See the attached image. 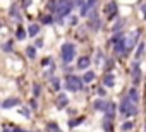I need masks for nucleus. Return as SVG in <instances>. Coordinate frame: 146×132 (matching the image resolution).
Returning <instances> with one entry per match:
<instances>
[{
  "instance_id": "obj_45",
  "label": "nucleus",
  "mask_w": 146,
  "mask_h": 132,
  "mask_svg": "<svg viewBox=\"0 0 146 132\" xmlns=\"http://www.w3.org/2000/svg\"><path fill=\"white\" fill-rule=\"evenodd\" d=\"M144 132H146V130H144Z\"/></svg>"
},
{
  "instance_id": "obj_24",
  "label": "nucleus",
  "mask_w": 146,
  "mask_h": 132,
  "mask_svg": "<svg viewBox=\"0 0 146 132\" xmlns=\"http://www.w3.org/2000/svg\"><path fill=\"white\" fill-rule=\"evenodd\" d=\"M48 9H50V12H57V0H50L48 2Z\"/></svg>"
},
{
  "instance_id": "obj_7",
  "label": "nucleus",
  "mask_w": 146,
  "mask_h": 132,
  "mask_svg": "<svg viewBox=\"0 0 146 132\" xmlns=\"http://www.w3.org/2000/svg\"><path fill=\"white\" fill-rule=\"evenodd\" d=\"M105 14L108 16V19H113L117 16V4L115 2H108L105 5Z\"/></svg>"
},
{
  "instance_id": "obj_44",
  "label": "nucleus",
  "mask_w": 146,
  "mask_h": 132,
  "mask_svg": "<svg viewBox=\"0 0 146 132\" xmlns=\"http://www.w3.org/2000/svg\"><path fill=\"white\" fill-rule=\"evenodd\" d=\"M0 28H2V22H0Z\"/></svg>"
},
{
  "instance_id": "obj_38",
  "label": "nucleus",
  "mask_w": 146,
  "mask_h": 132,
  "mask_svg": "<svg viewBox=\"0 0 146 132\" xmlns=\"http://www.w3.org/2000/svg\"><path fill=\"white\" fill-rule=\"evenodd\" d=\"M43 46V41L41 40H36V48H41Z\"/></svg>"
},
{
  "instance_id": "obj_16",
  "label": "nucleus",
  "mask_w": 146,
  "mask_h": 132,
  "mask_svg": "<svg viewBox=\"0 0 146 132\" xmlns=\"http://www.w3.org/2000/svg\"><path fill=\"white\" fill-rule=\"evenodd\" d=\"M127 98H129L131 101H134V103H136V101L139 100V93H137L134 88H131V89H129V96H127Z\"/></svg>"
},
{
  "instance_id": "obj_35",
  "label": "nucleus",
  "mask_w": 146,
  "mask_h": 132,
  "mask_svg": "<svg viewBox=\"0 0 146 132\" xmlns=\"http://www.w3.org/2000/svg\"><path fill=\"white\" fill-rule=\"evenodd\" d=\"M4 50H5V51H11V50H12V43H11V41L5 43V45H4Z\"/></svg>"
},
{
  "instance_id": "obj_42",
  "label": "nucleus",
  "mask_w": 146,
  "mask_h": 132,
  "mask_svg": "<svg viewBox=\"0 0 146 132\" xmlns=\"http://www.w3.org/2000/svg\"><path fill=\"white\" fill-rule=\"evenodd\" d=\"M143 12H144V17H146V7H143Z\"/></svg>"
},
{
  "instance_id": "obj_43",
  "label": "nucleus",
  "mask_w": 146,
  "mask_h": 132,
  "mask_svg": "<svg viewBox=\"0 0 146 132\" xmlns=\"http://www.w3.org/2000/svg\"><path fill=\"white\" fill-rule=\"evenodd\" d=\"M4 132H12V130H9V129H4Z\"/></svg>"
},
{
  "instance_id": "obj_22",
  "label": "nucleus",
  "mask_w": 146,
  "mask_h": 132,
  "mask_svg": "<svg viewBox=\"0 0 146 132\" xmlns=\"http://www.w3.org/2000/svg\"><path fill=\"white\" fill-rule=\"evenodd\" d=\"M143 53H144V43H139V46H137V51H136V58L139 60V58L143 57Z\"/></svg>"
},
{
  "instance_id": "obj_41",
  "label": "nucleus",
  "mask_w": 146,
  "mask_h": 132,
  "mask_svg": "<svg viewBox=\"0 0 146 132\" xmlns=\"http://www.w3.org/2000/svg\"><path fill=\"white\" fill-rule=\"evenodd\" d=\"M41 63H43V65H46V63H52V62H50V58H43V62H41Z\"/></svg>"
},
{
  "instance_id": "obj_17",
  "label": "nucleus",
  "mask_w": 146,
  "mask_h": 132,
  "mask_svg": "<svg viewBox=\"0 0 146 132\" xmlns=\"http://www.w3.org/2000/svg\"><path fill=\"white\" fill-rule=\"evenodd\" d=\"M46 132H62V130L58 129V125L55 122H48L46 123Z\"/></svg>"
},
{
  "instance_id": "obj_26",
  "label": "nucleus",
  "mask_w": 146,
  "mask_h": 132,
  "mask_svg": "<svg viewBox=\"0 0 146 132\" xmlns=\"http://www.w3.org/2000/svg\"><path fill=\"white\" fill-rule=\"evenodd\" d=\"M131 129H134V123L132 122H125V123H122V130H131Z\"/></svg>"
},
{
  "instance_id": "obj_12",
  "label": "nucleus",
  "mask_w": 146,
  "mask_h": 132,
  "mask_svg": "<svg viewBox=\"0 0 146 132\" xmlns=\"http://www.w3.org/2000/svg\"><path fill=\"white\" fill-rule=\"evenodd\" d=\"M93 108L98 110V112H105V108H107L105 100H95V101H93Z\"/></svg>"
},
{
  "instance_id": "obj_28",
  "label": "nucleus",
  "mask_w": 146,
  "mask_h": 132,
  "mask_svg": "<svg viewBox=\"0 0 146 132\" xmlns=\"http://www.w3.org/2000/svg\"><path fill=\"white\" fill-rule=\"evenodd\" d=\"M120 40H124V33H119V34H115V36L112 38V43H117V41H120Z\"/></svg>"
},
{
  "instance_id": "obj_40",
  "label": "nucleus",
  "mask_w": 146,
  "mask_h": 132,
  "mask_svg": "<svg viewBox=\"0 0 146 132\" xmlns=\"http://www.w3.org/2000/svg\"><path fill=\"white\" fill-rule=\"evenodd\" d=\"M70 24H72V26L78 24V19H76V17H70Z\"/></svg>"
},
{
  "instance_id": "obj_31",
  "label": "nucleus",
  "mask_w": 146,
  "mask_h": 132,
  "mask_svg": "<svg viewBox=\"0 0 146 132\" xmlns=\"http://www.w3.org/2000/svg\"><path fill=\"white\" fill-rule=\"evenodd\" d=\"M72 4H74L76 7H81V9H83V7H84V0H74Z\"/></svg>"
},
{
  "instance_id": "obj_6",
  "label": "nucleus",
  "mask_w": 146,
  "mask_h": 132,
  "mask_svg": "<svg viewBox=\"0 0 146 132\" xmlns=\"http://www.w3.org/2000/svg\"><path fill=\"white\" fill-rule=\"evenodd\" d=\"M88 28H91L93 31H98L100 28H102V21L98 19V16H96V12L93 11L91 12V16H90V22H88Z\"/></svg>"
},
{
  "instance_id": "obj_8",
  "label": "nucleus",
  "mask_w": 146,
  "mask_h": 132,
  "mask_svg": "<svg viewBox=\"0 0 146 132\" xmlns=\"http://www.w3.org/2000/svg\"><path fill=\"white\" fill-rule=\"evenodd\" d=\"M137 38H139V31H136L134 34H129V36H127V40H125V48H127V50H131L132 46H136Z\"/></svg>"
},
{
  "instance_id": "obj_13",
  "label": "nucleus",
  "mask_w": 146,
  "mask_h": 132,
  "mask_svg": "<svg viewBox=\"0 0 146 132\" xmlns=\"http://www.w3.org/2000/svg\"><path fill=\"white\" fill-rule=\"evenodd\" d=\"M105 113H107V118H108V120H112V118H113V115H115V105H113V103H107Z\"/></svg>"
},
{
  "instance_id": "obj_14",
  "label": "nucleus",
  "mask_w": 146,
  "mask_h": 132,
  "mask_svg": "<svg viewBox=\"0 0 146 132\" xmlns=\"http://www.w3.org/2000/svg\"><path fill=\"white\" fill-rule=\"evenodd\" d=\"M90 58L88 57H81V58H78V69H86L88 65H90Z\"/></svg>"
},
{
  "instance_id": "obj_30",
  "label": "nucleus",
  "mask_w": 146,
  "mask_h": 132,
  "mask_svg": "<svg viewBox=\"0 0 146 132\" xmlns=\"http://www.w3.org/2000/svg\"><path fill=\"white\" fill-rule=\"evenodd\" d=\"M96 5V0H88V2H86V9L90 11V9H93Z\"/></svg>"
},
{
  "instance_id": "obj_33",
  "label": "nucleus",
  "mask_w": 146,
  "mask_h": 132,
  "mask_svg": "<svg viewBox=\"0 0 146 132\" xmlns=\"http://www.w3.org/2000/svg\"><path fill=\"white\" fill-rule=\"evenodd\" d=\"M19 113H21L23 117H26V118H29V112H28V108H21V110H19Z\"/></svg>"
},
{
  "instance_id": "obj_25",
  "label": "nucleus",
  "mask_w": 146,
  "mask_h": 132,
  "mask_svg": "<svg viewBox=\"0 0 146 132\" xmlns=\"http://www.w3.org/2000/svg\"><path fill=\"white\" fill-rule=\"evenodd\" d=\"M11 16H12L14 19H19V14H17V5H12V7H11Z\"/></svg>"
},
{
  "instance_id": "obj_5",
  "label": "nucleus",
  "mask_w": 146,
  "mask_h": 132,
  "mask_svg": "<svg viewBox=\"0 0 146 132\" xmlns=\"http://www.w3.org/2000/svg\"><path fill=\"white\" fill-rule=\"evenodd\" d=\"M131 74H132V84H139L141 82V69H139L137 62L131 65Z\"/></svg>"
},
{
  "instance_id": "obj_19",
  "label": "nucleus",
  "mask_w": 146,
  "mask_h": 132,
  "mask_svg": "<svg viewBox=\"0 0 146 132\" xmlns=\"http://www.w3.org/2000/svg\"><path fill=\"white\" fill-rule=\"evenodd\" d=\"M91 81H95V72L88 71V72L83 76V82H91Z\"/></svg>"
},
{
  "instance_id": "obj_11",
  "label": "nucleus",
  "mask_w": 146,
  "mask_h": 132,
  "mask_svg": "<svg viewBox=\"0 0 146 132\" xmlns=\"http://www.w3.org/2000/svg\"><path fill=\"white\" fill-rule=\"evenodd\" d=\"M103 84H105L107 88H113V84H115V77H113V74H105V77H103Z\"/></svg>"
},
{
  "instance_id": "obj_36",
  "label": "nucleus",
  "mask_w": 146,
  "mask_h": 132,
  "mask_svg": "<svg viewBox=\"0 0 146 132\" xmlns=\"http://www.w3.org/2000/svg\"><path fill=\"white\" fill-rule=\"evenodd\" d=\"M122 24H124V21H119V22L115 24V28H113V31H119V29L122 28Z\"/></svg>"
},
{
  "instance_id": "obj_20",
  "label": "nucleus",
  "mask_w": 146,
  "mask_h": 132,
  "mask_svg": "<svg viewBox=\"0 0 146 132\" xmlns=\"http://www.w3.org/2000/svg\"><path fill=\"white\" fill-rule=\"evenodd\" d=\"M26 55H28L29 58H35V57H36V48H35V46H28V48H26Z\"/></svg>"
},
{
  "instance_id": "obj_4",
  "label": "nucleus",
  "mask_w": 146,
  "mask_h": 132,
  "mask_svg": "<svg viewBox=\"0 0 146 132\" xmlns=\"http://www.w3.org/2000/svg\"><path fill=\"white\" fill-rule=\"evenodd\" d=\"M65 86L70 89V91H79L81 88H83V79H79L78 76H67V79H65Z\"/></svg>"
},
{
  "instance_id": "obj_34",
  "label": "nucleus",
  "mask_w": 146,
  "mask_h": 132,
  "mask_svg": "<svg viewBox=\"0 0 146 132\" xmlns=\"http://www.w3.org/2000/svg\"><path fill=\"white\" fill-rule=\"evenodd\" d=\"M105 65H107V71H112V67H113V60H107Z\"/></svg>"
},
{
  "instance_id": "obj_39",
  "label": "nucleus",
  "mask_w": 146,
  "mask_h": 132,
  "mask_svg": "<svg viewBox=\"0 0 146 132\" xmlns=\"http://www.w3.org/2000/svg\"><path fill=\"white\" fill-rule=\"evenodd\" d=\"M23 5H24V7H29V5H31V0H24Z\"/></svg>"
},
{
  "instance_id": "obj_18",
  "label": "nucleus",
  "mask_w": 146,
  "mask_h": 132,
  "mask_svg": "<svg viewBox=\"0 0 146 132\" xmlns=\"http://www.w3.org/2000/svg\"><path fill=\"white\" fill-rule=\"evenodd\" d=\"M38 33H40V26H38V24H31V26H29V31H28V34L35 38Z\"/></svg>"
},
{
  "instance_id": "obj_9",
  "label": "nucleus",
  "mask_w": 146,
  "mask_h": 132,
  "mask_svg": "<svg viewBox=\"0 0 146 132\" xmlns=\"http://www.w3.org/2000/svg\"><path fill=\"white\" fill-rule=\"evenodd\" d=\"M113 50H115L117 55H124V53L127 51V48H125V40H120V41L113 43Z\"/></svg>"
},
{
  "instance_id": "obj_15",
  "label": "nucleus",
  "mask_w": 146,
  "mask_h": 132,
  "mask_svg": "<svg viewBox=\"0 0 146 132\" xmlns=\"http://www.w3.org/2000/svg\"><path fill=\"white\" fill-rule=\"evenodd\" d=\"M69 105V98L65 96V94H60L58 98H57V106L58 108H64V106H67Z\"/></svg>"
},
{
  "instance_id": "obj_10",
  "label": "nucleus",
  "mask_w": 146,
  "mask_h": 132,
  "mask_svg": "<svg viewBox=\"0 0 146 132\" xmlns=\"http://www.w3.org/2000/svg\"><path fill=\"white\" fill-rule=\"evenodd\" d=\"M19 103H21L19 98H7V100L2 103V106H4V108H12V106H17Z\"/></svg>"
},
{
  "instance_id": "obj_29",
  "label": "nucleus",
  "mask_w": 146,
  "mask_h": 132,
  "mask_svg": "<svg viewBox=\"0 0 146 132\" xmlns=\"http://www.w3.org/2000/svg\"><path fill=\"white\" fill-rule=\"evenodd\" d=\"M103 130H105V132H110V130H112V125H110V122H108V120H105V122H103Z\"/></svg>"
},
{
  "instance_id": "obj_37",
  "label": "nucleus",
  "mask_w": 146,
  "mask_h": 132,
  "mask_svg": "<svg viewBox=\"0 0 146 132\" xmlns=\"http://www.w3.org/2000/svg\"><path fill=\"white\" fill-rule=\"evenodd\" d=\"M33 93H35V96H38V94H40V86H38V84H35V88H33Z\"/></svg>"
},
{
  "instance_id": "obj_23",
  "label": "nucleus",
  "mask_w": 146,
  "mask_h": 132,
  "mask_svg": "<svg viewBox=\"0 0 146 132\" xmlns=\"http://www.w3.org/2000/svg\"><path fill=\"white\" fill-rule=\"evenodd\" d=\"M50 82H52V88H53L55 91H58V89H60V81H58L57 77H52V79H50Z\"/></svg>"
},
{
  "instance_id": "obj_1",
  "label": "nucleus",
  "mask_w": 146,
  "mask_h": 132,
  "mask_svg": "<svg viewBox=\"0 0 146 132\" xmlns=\"http://www.w3.org/2000/svg\"><path fill=\"white\" fill-rule=\"evenodd\" d=\"M74 55H76V46L72 43H65L60 50V57H62V62L64 63H69L74 60Z\"/></svg>"
},
{
  "instance_id": "obj_32",
  "label": "nucleus",
  "mask_w": 146,
  "mask_h": 132,
  "mask_svg": "<svg viewBox=\"0 0 146 132\" xmlns=\"http://www.w3.org/2000/svg\"><path fill=\"white\" fill-rule=\"evenodd\" d=\"M41 22H45V24L52 22V16H41Z\"/></svg>"
},
{
  "instance_id": "obj_27",
  "label": "nucleus",
  "mask_w": 146,
  "mask_h": 132,
  "mask_svg": "<svg viewBox=\"0 0 146 132\" xmlns=\"http://www.w3.org/2000/svg\"><path fill=\"white\" fill-rule=\"evenodd\" d=\"M83 120H84V117H79L78 120H70V122H69V125H70V127H76V125H79Z\"/></svg>"
},
{
  "instance_id": "obj_2",
  "label": "nucleus",
  "mask_w": 146,
  "mask_h": 132,
  "mask_svg": "<svg viewBox=\"0 0 146 132\" xmlns=\"http://www.w3.org/2000/svg\"><path fill=\"white\" fill-rule=\"evenodd\" d=\"M72 7H74V4H72V0H57V12L60 17H65L70 14Z\"/></svg>"
},
{
  "instance_id": "obj_21",
  "label": "nucleus",
  "mask_w": 146,
  "mask_h": 132,
  "mask_svg": "<svg viewBox=\"0 0 146 132\" xmlns=\"http://www.w3.org/2000/svg\"><path fill=\"white\" fill-rule=\"evenodd\" d=\"M16 38H17L19 41H23V40L26 38V31H24L23 28H19V29H17V33H16Z\"/></svg>"
},
{
  "instance_id": "obj_3",
  "label": "nucleus",
  "mask_w": 146,
  "mask_h": 132,
  "mask_svg": "<svg viewBox=\"0 0 146 132\" xmlns=\"http://www.w3.org/2000/svg\"><path fill=\"white\" fill-rule=\"evenodd\" d=\"M120 113H124V115H136L137 113V106L132 105V101L129 98H124L122 103H120Z\"/></svg>"
}]
</instances>
